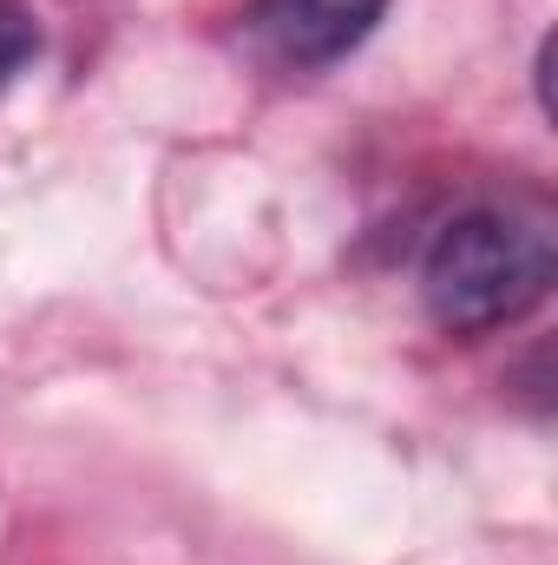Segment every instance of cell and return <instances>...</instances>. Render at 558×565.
<instances>
[{
    "label": "cell",
    "instance_id": "obj_1",
    "mask_svg": "<svg viewBox=\"0 0 558 565\" xmlns=\"http://www.w3.org/2000/svg\"><path fill=\"white\" fill-rule=\"evenodd\" d=\"M552 289V224L539 211H460L420 257L427 316L447 335L519 322Z\"/></svg>",
    "mask_w": 558,
    "mask_h": 565
},
{
    "label": "cell",
    "instance_id": "obj_2",
    "mask_svg": "<svg viewBox=\"0 0 558 565\" xmlns=\"http://www.w3.org/2000/svg\"><path fill=\"white\" fill-rule=\"evenodd\" d=\"M382 7L388 0H250L244 26L264 60L309 73V66H329L348 46H362L368 26L382 20Z\"/></svg>",
    "mask_w": 558,
    "mask_h": 565
},
{
    "label": "cell",
    "instance_id": "obj_3",
    "mask_svg": "<svg viewBox=\"0 0 558 565\" xmlns=\"http://www.w3.org/2000/svg\"><path fill=\"white\" fill-rule=\"evenodd\" d=\"M40 60V20L26 0H0V93Z\"/></svg>",
    "mask_w": 558,
    "mask_h": 565
}]
</instances>
